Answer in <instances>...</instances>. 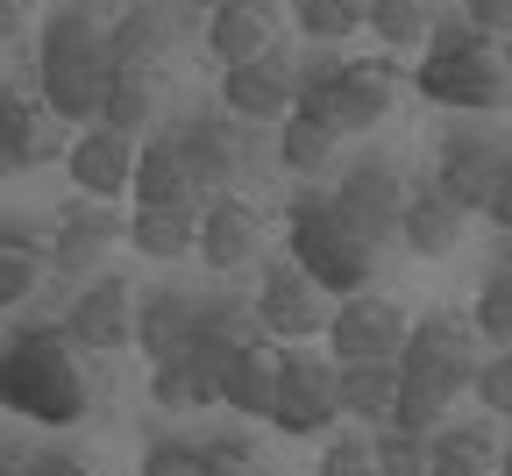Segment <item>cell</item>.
<instances>
[{
  "mask_svg": "<svg viewBox=\"0 0 512 476\" xmlns=\"http://www.w3.org/2000/svg\"><path fill=\"white\" fill-rule=\"evenodd\" d=\"M0 405L43 427H72L86 420V349L64 327H15L0 342Z\"/></svg>",
  "mask_w": 512,
  "mask_h": 476,
  "instance_id": "obj_1",
  "label": "cell"
},
{
  "mask_svg": "<svg viewBox=\"0 0 512 476\" xmlns=\"http://www.w3.org/2000/svg\"><path fill=\"white\" fill-rule=\"evenodd\" d=\"M399 107V64L392 57H342L313 43V57L292 64V114H313L335 135H370Z\"/></svg>",
  "mask_w": 512,
  "mask_h": 476,
  "instance_id": "obj_2",
  "label": "cell"
},
{
  "mask_svg": "<svg viewBox=\"0 0 512 476\" xmlns=\"http://www.w3.org/2000/svg\"><path fill=\"white\" fill-rule=\"evenodd\" d=\"M285 256H292L328 299L377 285V242L356 235V228L335 214V199L320 192L313 178L292 192V207H285Z\"/></svg>",
  "mask_w": 512,
  "mask_h": 476,
  "instance_id": "obj_3",
  "label": "cell"
},
{
  "mask_svg": "<svg viewBox=\"0 0 512 476\" xmlns=\"http://www.w3.org/2000/svg\"><path fill=\"white\" fill-rule=\"evenodd\" d=\"M420 72L413 86L434 107H456V114H498L505 107V43L477 36L470 22H434L420 43Z\"/></svg>",
  "mask_w": 512,
  "mask_h": 476,
  "instance_id": "obj_4",
  "label": "cell"
},
{
  "mask_svg": "<svg viewBox=\"0 0 512 476\" xmlns=\"http://www.w3.org/2000/svg\"><path fill=\"white\" fill-rule=\"evenodd\" d=\"M477 356H484V334L470 327V313L434 306V313H420V320L406 327V342H399V356H392V363H399V377H406V384H420V391H434V398L456 405V398L470 391Z\"/></svg>",
  "mask_w": 512,
  "mask_h": 476,
  "instance_id": "obj_5",
  "label": "cell"
},
{
  "mask_svg": "<svg viewBox=\"0 0 512 476\" xmlns=\"http://www.w3.org/2000/svg\"><path fill=\"white\" fill-rule=\"evenodd\" d=\"M434 192L463 214H484L491 228L512 221V164H505V143H484V128H456L441 135L434 150Z\"/></svg>",
  "mask_w": 512,
  "mask_h": 476,
  "instance_id": "obj_6",
  "label": "cell"
},
{
  "mask_svg": "<svg viewBox=\"0 0 512 476\" xmlns=\"http://www.w3.org/2000/svg\"><path fill=\"white\" fill-rule=\"evenodd\" d=\"M278 434L292 441H313V434H328L342 420V405H335V363L320 356L313 342H285L278 349V391H271V413H264Z\"/></svg>",
  "mask_w": 512,
  "mask_h": 476,
  "instance_id": "obj_7",
  "label": "cell"
},
{
  "mask_svg": "<svg viewBox=\"0 0 512 476\" xmlns=\"http://www.w3.org/2000/svg\"><path fill=\"white\" fill-rule=\"evenodd\" d=\"M406 327H413V313L392 299V292H342V299H328V320H320V342H328V363H392L399 356V342H406Z\"/></svg>",
  "mask_w": 512,
  "mask_h": 476,
  "instance_id": "obj_8",
  "label": "cell"
},
{
  "mask_svg": "<svg viewBox=\"0 0 512 476\" xmlns=\"http://www.w3.org/2000/svg\"><path fill=\"white\" fill-rule=\"evenodd\" d=\"M86 356H121L128 342H136V285L114 278V270H93V278L79 285L72 313L57 320Z\"/></svg>",
  "mask_w": 512,
  "mask_h": 476,
  "instance_id": "obj_9",
  "label": "cell"
},
{
  "mask_svg": "<svg viewBox=\"0 0 512 476\" xmlns=\"http://www.w3.org/2000/svg\"><path fill=\"white\" fill-rule=\"evenodd\" d=\"M249 313L271 342H313L320 320H328V292H320L292 256H264V285H256Z\"/></svg>",
  "mask_w": 512,
  "mask_h": 476,
  "instance_id": "obj_10",
  "label": "cell"
},
{
  "mask_svg": "<svg viewBox=\"0 0 512 476\" xmlns=\"http://www.w3.org/2000/svg\"><path fill=\"white\" fill-rule=\"evenodd\" d=\"M328 199H335V214H342L356 235L392 242V235H399V207H406V171L384 164V157H363V164L342 171V185H335Z\"/></svg>",
  "mask_w": 512,
  "mask_h": 476,
  "instance_id": "obj_11",
  "label": "cell"
},
{
  "mask_svg": "<svg viewBox=\"0 0 512 476\" xmlns=\"http://www.w3.org/2000/svg\"><path fill=\"white\" fill-rule=\"evenodd\" d=\"M114 242H121V221L107 214V199H72V207H57V214H50V242H43V256H50L57 278H93L100 256H107Z\"/></svg>",
  "mask_w": 512,
  "mask_h": 476,
  "instance_id": "obj_12",
  "label": "cell"
},
{
  "mask_svg": "<svg viewBox=\"0 0 512 476\" xmlns=\"http://www.w3.org/2000/svg\"><path fill=\"white\" fill-rule=\"evenodd\" d=\"M221 107L235 121H285L292 114V50L271 43L264 57L221 64Z\"/></svg>",
  "mask_w": 512,
  "mask_h": 476,
  "instance_id": "obj_13",
  "label": "cell"
},
{
  "mask_svg": "<svg viewBox=\"0 0 512 476\" xmlns=\"http://www.w3.org/2000/svg\"><path fill=\"white\" fill-rule=\"evenodd\" d=\"M64 171H72L79 199H121L128 171H136V135H121L107 121H86V128H72V143H64Z\"/></svg>",
  "mask_w": 512,
  "mask_h": 476,
  "instance_id": "obj_14",
  "label": "cell"
},
{
  "mask_svg": "<svg viewBox=\"0 0 512 476\" xmlns=\"http://www.w3.org/2000/svg\"><path fill=\"white\" fill-rule=\"evenodd\" d=\"M171 135H178V150H185L192 178H200V192L242 178L249 157H256V135H249V121H235V114H192V121L171 128Z\"/></svg>",
  "mask_w": 512,
  "mask_h": 476,
  "instance_id": "obj_15",
  "label": "cell"
},
{
  "mask_svg": "<svg viewBox=\"0 0 512 476\" xmlns=\"http://www.w3.org/2000/svg\"><path fill=\"white\" fill-rule=\"evenodd\" d=\"M192 256H200L207 270H242V263L264 256V221H256L249 199L214 192L200 207V228H192Z\"/></svg>",
  "mask_w": 512,
  "mask_h": 476,
  "instance_id": "obj_16",
  "label": "cell"
},
{
  "mask_svg": "<svg viewBox=\"0 0 512 476\" xmlns=\"http://www.w3.org/2000/svg\"><path fill=\"white\" fill-rule=\"evenodd\" d=\"M114 64L100 50H79V57H36V100L64 121V128H86L100 114V86H107Z\"/></svg>",
  "mask_w": 512,
  "mask_h": 476,
  "instance_id": "obj_17",
  "label": "cell"
},
{
  "mask_svg": "<svg viewBox=\"0 0 512 476\" xmlns=\"http://www.w3.org/2000/svg\"><path fill=\"white\" fill-rule=\"evenodd\" d=\"M64 128L36 93H0V150H8V171H43V164H64Z\"/></svg>",
  "mask_w": 512,
  "mask_h": 476,
  "instance_id": "obj_18",
  "label": "cell"
},
{
  "mask_svg": "<svg viewBox=\"0 0 512 476\" xmlns=\"http://www.w3.org/2000/svg\"><path fill=\"white\" fill-rule=\"evenodd\" d=\"M278 349L285 342H271L264 327H256L249 342H235L228 363H221V377H214V405H228V413H242V420H264L271 413V391H278Z\"/></svg>",
  "mask_w": 512,
  "mask_h": 476,
  "instance_id": "obj_19",
  "label": "cell"
},
{
  "mask_svg": "<svg viewBox=\"0 0 512 476\" xmlns=\"http://www.w3.org/2000/svg\"><path fill=\"white\" fill-rule=\"evenodd\" d=\"M128 192L136 207H200V178H192L185 150L171 128H150L136 135V171H128Z\"/></svg>",
  "mask_w": 512,
  "mask_h": 476,
  "instance_id": "obj_20",
  "label": "cell"
},
{
  "mask_svg": "<svg viewBox=\"0 0 512 476\" xmlns=\"http://www.w3.org/2000/svg\"><path fill=\"white\" fill-rule=\"evenodd\" d=\"M278 36H285V8H278V0H214V8H207V50L221 64L264 57Z\"/></svg>",
  "mask_w": 512,
  "mask_h": 476,
  "instance_id": "obj_21",
  "label": "cell"
},
{
  "mask_svg": "<svg viewBox=\"0 0 512 476\" xmlns=\"http://www.w3.org/2000/svg\"><path fill=\"white\" fill-rule=\"evenodd\" d=\"M171 43H178V22H171L164 0H136V8L107 15V64L114 72H150L157 57H171Z\"/></svg>",
  "mask_w": 512,
  "mask_h": 476,
  "instance_id": "obj_22",
  "label": "cell"
},
{
  "mask_svg": "<svg viewBox=\"0 0 512 476\" xmlns=\"http://www.w3.org/2000/svg\"><path fill=\"white\" fill-rule=\"evenodd\" d=\"M470 235V214L463 207H448V199L434 185H406V207H399V242L420 256V263H441V256H456Z\"/></svg>",
  "mask_w": 512,
  "mask_h": 476,
  "instance_id": "obj_23",
  "label": "cell"
},
{
  "mask_svg": "<svg viewBox=\"0 0 512 476\" xmlns=\"http://www.w3.org/2000/svg\"><path fill=\"white\" fill-rule=\"evenodd\" d=\"M192 320H200V306L185 292H150V299H136V342L128 349H143L150 363H171L192 342Z\"/></svg>",
  "mask_w": 512,
  "mask_h": 476,
  "instance_id": "obj_24",
  "label": "cell"
},
{
  "mask_svg": "<svg viewBox=\"0 0 512 476\" xmlns=\"http://www.w3.org/2000/svg\"><path fill=\"white\" fill-rule=\"evenodd\" d=\"M192 228H200V207H136L121 221V242L143 249L150 263H185L192 256Z\"/></svg>",
  "mask_w": 512,
  "mask_h": 476,
  "instance_id": "obj_25",
  "label": "cell"
},
{
  "mask_svg": "<svg viewBox=\"0 0 512 476\" xmlns=\"http://www.w3.org/2000/svg\"><path fill=\"white\" fill-rule=\"evenodd\" d=\"M505 448H498V434H484V427H434L427 434V476H505V462H498Z\"/></svg>",
  "mask_w": 512,
  "mask_h": 476,
  "instance_id": "obj_26",
  "label": "cell"
},
{
  "mask_svg": "<svg viewBox=\"0 0 512 476\" xmlns=\"http://www.w3.org/2000/svg\"><path fill=\"white\" fill-rule=\"evenodd\" d=\"M392 398H399V363H335V405L349 420L377 427L384 413H392Z\"/></svg>",
  "mask_w": 512,
  "mask_h": 476,
  "instance_id": "obj_27",
  "label": "cell"
},
{
  "mask_svg": "<svg viewBox=\"0 0 512 476\" xmlns=\"http://www.w3.org/2000/svg\"><path fill=\"white\" fill-rule=\"evenodd\" d=\"M50 278V256L36 235H22V221H0V313H15L43 292Z\"/></svg>",
  "mask_w": 512,
  "mask_h": 476,
  "instance_id": "obj_28",
  "label": "cell"
},
{
  "mask_svg": "<svg viewBox=\"0 0 512 476\" xmlns=\"http://www.w3.org/2000/svg\"><path fill=\"white\" fill-rule=\"evenodd\" d=\"M93 121H107L121 135H150V121H157V79L150 72H107Z\"/></svg>",
  "mask_w": 512,
  "mask_h": 476,
  "instance_id": "obj_29",
  "label": "cell"
},
{
  "mask_svg": "<svg viewBox=\"0 0 512 476\" xmlns=\"http://www.w3.org/2000/svg\"><path fill=\"white\" fill-rule=\"evenodd\" d=\"M79 50L107 57V15L86 8V0H64V8H50V22L36 36V57H79Z\"/></svg>",
  "mask_w": 512,
  "mask_h": 476,
  "instance_id": "obj_30",
  "label": "cell"
},
{
  "mask_svg": "<svg viewBox=\"0 0 512 476\" xmlns=\"http://www.w3.org/2000/svg\"><path fill=\"white\" fill-rule=\"evenodd\" d=\"M363 29L384 50H420L434 29V0H363Z\"/></svg>",
  "mask_w": 512,
  "mask_h": 476,
  "instance_id": "obj_31",
  "label": "cell"
},
{
  "mask_svg": "<svg viewBox=\"0 0 512 476\" xmlns=\"http://www.w3.org/2000/svg\"><path fill=\"white\" fill-rule=\"evenodd\" d=\"M335 143H342V135H335V128H320L313 114H285V121H278V164L299 171V178L328 171V164H335Z\"/></svg>",
  "mask_w": 512,
  "mask_h": 476,
  "instance_id": "obj_32",
  "label": "cell"
},
{
  "mask_svg": "<svg viewBox=\"0 0 512 476\" xmlns=\"http://www.w3.org/2000/svg\"><path fill=\"white\" fill-rule=\"evenodd\" d=\"M370 469L377 476H427V434H406L392 420L370 427Z\"/></svg>",
  "mask_w": 512,
  "mask_h": 476,
  "instance_id": "obj_33",
  "label": "cell"
},
{
  "mask_svg": "<svg viewBox=\"0 0 512 476\" xmlns=\"http://www.w3.org/2000/svg\"><path fill=\"white\" fill-rule=\"evenodd\" d=\"M292 22H299V36H306V43H328V50H342V43L363 29V8H356V0H299V8H292Z\"/></svg>",
  "mask_w": 512,
  "mask_h": 476,
  "instance_id": "obj_34",
  "label": "cell"
},
{
  "mask_svg": "<svg viewBox=\"0 0 512 476\" xmlns=\"http://www.w3.org/2000/svg\"><path fill=\"white\" fill-rule=\"evenodd\" d=\"M470 327L484 334V349H505L512 342V270L498 263L491 278L477 285V306H470Z\"/></svg>",
  "mask_w": 512,
  "mask_h": 476,
  "instance_id": "obj_35",
  "label": "cell"
},
{
  "mask_svg": "<svg viewBox=\"0 0 512 476\" xmlns=\"http://www.w3.org/2000/svg\"><path fill=\"white\" fill-rule=\"evenodd\" d=\"M463 398L484 405V420H505V413H512V356H505V349H484L477 370H470V391H463Z\"/></svg>",
  "mask_w": 512,
  "mask_h": 476,
  "instance_id": "obj_36",
  "label": "cell"
},
{
  "mask_svg": "<svg viewBox=\"0 0 512 476\" xmlns=\"http://www.w3.org/2000/svg\"><path fill=\"white\" fill-rule=\"evenodd\" d=\"M150 405H164V413H200V405H214V398L192 384L185 356H171V363H157V370H150Z\"/></svg>",
  "mask_w": 512,
  "mask_h": 476,
  "instance_id": "obj_37",
  "label": "cell"
},
{
  "mask_svg": "<svg viewBox=\"0 0 512 476\" xmlns=\"http://www.w3.org/2000/svg\"><path fill=\"white\" fill-rule=\"evenodd\" d=\"M143 476H214V462H207V448H200V441L164 434V441H150V448H143Z\"/></svg>",
  "mask_w": 512,
  "mask_h": 476,
  "instance_id": "obj_38",
  "label": "cell"
},
{
  "mask_svg": "<svg viewBox=\"0 0 512 476\" xmlns=\"http://www.w3.org/2000/svg\"><path fill=\"white\" fill-rule=\"evenodd\" d=\"M384 420L406 427V434H434V427L448 420V398H434V391H420V384L399 377V398H392V413H384Z\"/></svg>",
  "mask_w": 512,
  "mask_h": 476,
  "instance_id": "obj_39",
  "label": "cell"
},
{
  "mask_svg": "<svg viewBox=\"0 0 512 476\" xmlns=\"http://www.w3.org/2000/svg\"><path fill=\"white\" fill-rule=\"evenodd\" d=\"M313 476H377L370 469V434H335L328 448H320V469Z\"/></svg>",
  "mask_w": 512,
  "mask_h": 476,
  "instance_id": "obj_40",
  "label": "cell"
},
{
  "mask_svg": "<svg viewBox=\"0 0 512 476\" xmlns=\"http://www.w3.org/2000/svg\"><path fill=\"white\" fill-rule=\"evenodd\" d=\"M463 22H470L477 36L505 43V29H512V0H463Z\"/></svg>",
  "mask_w": 512,
  "mask_h": 476,
  "instance_id": "obj_41",
  "label": "cell"
},
{
  "mask_svg": "<svg viewBox=\"0 0 512 476\" xmlns=\"http://www.w3.org/2000/svg\"><path fill=\"white\" fill-rule=\"evenodd\" d=\"M29 29V0H0V43H15Z\"/></svg>",
  "mask_w": 512,
  "mask_h": 476,
  "instance_id": "obj_42",
  "label": "cell"
},
{
  "mask_svg": "<svg viewBox=\"0 0 512 476\" xmlns=\"http://www.w3.org/2000/svg\"><path fill=\"white\" fill-rule=\"evenodd\" d=\"M29 476H86V469H79L72 455H36V462H29Z\"/></svg>",
  "mask_w": 512,
  "mask_h": 476,
  "instance_id": "obj_43",
  "label": "cell"
},
{
  "mask_svg": "<svg viewBox=\"0 0 512 476\" xmlns=\"http://www.w3.org/2000/svg\"><path fill=\"white\" fill-rule=\"evenodd\" d=\"M0 476H29V455H0Z\"/></svg>",
  "mask_w": 512,
  "mask_h": 476,
  "instance_id": "obj_44",
  "label": "cell"
},
{
  "mask_svg": "<svg viewBox=\"0 0 512 476\" xmlns=\"http://www.w3.org/2000/svg\"><path fill=\"white\" fill-rule=\"evenodd\" d=\"M185 8H214V0H185Z\"/></svg>",
  "mask_w": 512,
  "mask_h": 476,
  "instance_id": "obj_45",
  "label": "cell"
},
{
  "mask_svg": "<svg viewBox=\"0 0 512 476\" xmlns=\"http://www.w3.org/2000/svg\"><path fill=\"white\" fill-rule=\"evenodd\" d=\"M0 178H8V150H0Z\"/></svg>",
  "mask_w": 512,
  "mask_h": 476,
  "instance_id": "obj_46",
  "label": "cell"
},
{
  "mask_svg": "<svg viewBox=\"0 0 512 476\" xmlns=\"http://www.w3.org/2000/svg\"><path fill=\"white\" fill-rule=\"evenodd\" d=\"M121 8H136V0H121Z\"/></svg>",
  "mask_w": 512,
  "mask_h": 476,
  "instance_id": "obj_47",
  "label": "cell"
},
{
  "mask_svg": "<svg viewBox=\"0 0 512 476\" xmlns=\"http://www.w3.org/2000/svg\"><path fill=\"white\" fill-rule=\"evenodd\" d=\"M0 93H8V86H0Z\"/></svg>",
  "mask_w": 512,
  "mask_h": 476,
  "instance_id": "obj_48",
  "label": "cell"
}]
</instances>
